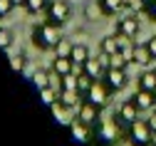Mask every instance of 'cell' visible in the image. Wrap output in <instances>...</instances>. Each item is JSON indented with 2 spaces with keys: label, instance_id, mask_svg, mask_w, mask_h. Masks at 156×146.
Segmentation results:
<instances>
[{
  "label": "cell",
  "instance_id": "34",
  "mask_svg": "<svg viewBox=\"0 0 156 146\" xmlns=\"http://www.w3.org/2000/svg\"><path fill=\"white\" fill-rule=\"evenodd\" d=\"M12 3H15V5H23V8H25V3H27V0H12Z\"/></svg>",
  "mask_w": 156,
  "mask_h": 146
},
{
  "label": "cell",
  "instance_id": "30",
  "mask_svg": "<svg viewBox=\"0 0 156 146\" xmlns=\"http://www.w3.org/2000/svg\"><path fill=\"white\" fill-rule=\"evenodd\" d=\"M12 8H15V3H12V0H0V20H3V17H8V15L12 12Z\"/></svg>",
  "mask_w": 156,
  "mask_h": 146
},
{
  "label": "cell",
  "instance_id": "9",
  "mask_svg": "<svg viewBox=\"0 0 156 146\" xmlns=\"http://www.w3.org/2000/svg\"><path fill=\"white\" fill-rule=\"evenodd\" d=\"M131 99H134V104H136V107H139V112L156 109V97H154V92H149V89H136Z\"/></svg>",
  "mask_w": 156,
  "mask_h": 146
},
{
  "label": "cell",
  "instance_id": "2",
  "mask_svg": "<svg viewBox=\"0 0 156 146\" xmlns=\"http://www.w3.org/2000/svg\"><path fill=\"white\" fill-rule=\"evenodd\" d=\"M129 139L134 146H149L154 141V131L149 126L146 119H136L134 124H129Z\"/></svg>",
  "mask_w": 156,
  "mask_h": 146
},
{
  "label": "cell",
  "instance_id": "15",
  "mask_svg": "<svg viewBox=\"0 0 156 146\" xmlns=\"http://www.w3.org/2000/svg\"><path fill=\"white\" fill-rule=\"evenodd\" d=\"M52 69L60 74V77H65V74H72V69H74V62L69 59V57H55L52 59Z\"/></svg>",
  "mask_w": 156,
  "mask_h": 146
},
{
  "label": "cell",
  "instance_id": "1",
  "mask_svg": "<svg viewBox=\"0 0 156 146\" xmlns=\"http://www.w3.org/2000/svg\"><path fill=\"white\" fill-rule=\"evenodd\" d=\"M60 40H62L60 25L50 23V20H45V23H40V25L32 27V45L37 50H55Z\"/></svg>",
  "mask_w": 156,
  "mask_h": 146
},
{
  "label": "cell",
  "instance_id": "12",
  "mask_svg": "<svg viewBox=\"0 0 156 146\" xmlns=\"http://www.w3.org/2000/svg\"><path fill=\"white\" fill-rule=\"evenodd\" d=\"M119 50H122V35L119 32L104 37L102 42H99V52L102 55H114V52H119Z\"/></svg>",
  "mask_w": 156,
  "mask_h": 146
},
{
  "label": "cell",
  "instance_id": "11",
  "mask_svg": "<svg viewBox=\"0 0 156 146\" xmlns=\"http://www.w3.org/2000/svg\"><path fill=\"white\" fill-rule=\"evenodd\" d=\"M69 131H72V136L80 141V144H87L92 139V124H84L82 119H74L69 124Z\"/></svg>",
  "mask_w": 156,
  "mask_h": 146
},
{
  "label": "cell",
  "instance_id": "4",
  "mask_svg": "<svg viewBox=\"0 0 156 146\" xmlns=\"http://www.w3.org/2000/svg\"><path fill=\"white\" fill-rule=\"evenodd\" d=\"M84 99H89V101L97 104L99 109H104L107 104H109V99H112V87L107 84L104 79H94V84H92V89L87 92Z\"/></svg>",
  "mask_w": 156,
  "mask_h": 146
},
{
  "label": "cell",
  "instance_id": "5",
  "mask_svg": "<svg viewBox=\"0 0 156 146\" xmlns=\"http://www.w3.org/2000/svg\"><path fill=\"white\" fill-rule=\"evenodd\" d=\"M139 30H141V23L136 20V12H134V15L122 17L119 23H116V32L124 35V37H129V40H134L136 35H139Z\"/></svg>",
  "mask_w": 156,
  "mask_h": 146
},
{
  "label": "cell",
  "instance_id": "16",
  "mask_svg": "<svg viewBox=\"0 0 156 146\" xmlns=\"http://www.w3.org/2000/svg\"><path fill=\"white\" fill-rule=\"evenodd\" d=\"M89 57H92V55H89V47H87V45H82V42H74L72 55H69V59L74 62V65H84V62H87Z\"/></svg>",
  "mask_w": 156,
  "mask_h": 146
},
{
  "label": "cell",
  "instance_id": "29",
  "mask_svg": "<svg viewBox=\"0 0 156 146\" xmlns=\"http://www.w3.org/2000/svg\"><path fill=\"white\" fill-rule=\"evenodd\" d=\"M60 89H77V74H65L60 79Z\"/></svg>",
  "mask_w": 156,
  "mask_h": 146
},
{
  "label": "cell",
  "instance_id": "17",
  "mask_svg": "<svg viewBox=\"0 0 156 146\" xmlns=\"http://www.w3.org/2000/svg\"><path fill=\"white\" fill-rule=\"evenodd\" d=\"M99 134L104 136V139H116V134H119V131H116V116L114 119H99Z\"/></svg>",
  "mask_w": 156,
  "mask_h": 146
},
{
  "label": "cell",
  "instance_id": "3",
  "mask_svg": "<svg viewBox=\"0 0 156 146\" xmlns=\"http://www.w3.org/2000/svg\"><path fill=\"white\" fill-rule=\"evenodd\" d=\"M69 17H72V5L67 3V0H50V5H47V20L55 25H67L69 23Z\"/></svg>",
  "mask_w": 156,
  "mask_h": 146
},
{
  "label": "cell",
  "instance_id": "35",
  "mask_svg": "<svg viewBox=\"0 0 156 146\" xmlns=\"http://www.w3.org/2000/svg\"><path fill=\"white\" fill-rule=\"evenodd\" d=\"M149 146H156V144H154V141H151V144H149Z\"/></svg>",
  "mask_w": 156,
  "mask_h": 146
},
{
  "label": "cell",
  "instance_id": "8",
  "mask_svg": "<svg viewBox=\"0 0 156 146\" xmlns=\"http://www.w3.org/2000/svg\"><path fill=\"white\" fill-rule=\"evenodd\" d=\"M99 107L97 104H92L89 99H84L82 104H80V109H77V119H82L84 124H94L97 119H99Z\"/></svg>",
  "mask_w": 156,
  "mask_h": 146
},
{
  "label": "cell",
  "instance_id": "14",
  "mask_svg": "<svg viewBox=\"0 0 156 146\" xmlns=\"http://www.w3.org/2000/svg\"><path fill=\"white\" fill-rule=\"evenodd\" d=\"M134 65H141V67H146V65H151L154 62V57H151V52H149V47H146V42L144 45H134Z\"/></svg>",
  "mask_w": 156,
  "mask_h": 146
},
{
  "label": "cell",
  "instance_id": "10",
  "mask_svg": "<svg viewBox=\"0 0 156 146\" xmlns=\"http://www.w3.org/2000/svg\"><path fill=\"white\" fill-rule=\"evenodd\" d=\"M116 119L124 121V124H134L136 119H139V107L134 104V99H126L119 104V114H116Z\"/></svg>",
  "mask_w": 156,
  "mask_h": 146
},
{
  "label": "cell",
  "instance_id": "32",
  "mask_svg": "<svg viewBox=\"0 0 156 146\" xmlns=\"http://www.w3.org/2000/svg\"><path fill=\"white\" fill-rule=\"evenodd\" d=\"M146 47H149V52H151V57H154V59H156V35H154V37H149V40H146Z\"/></svg>",
  "mask_w": 156,
  "mask_h": 146
},
{
  "label": "cell",
  "instance_id": "24",
  "mask_svg": "<svg viewBox=\"0 0 156 146\" xmlns=\"http://www.w3.org/2000/svg\"><path fill=\"white\" fill-rule=\"evenodd\" d=\"M47 5H50V0H27V3H25V10H27L30 15H37V12H45Z\"/></svg>",
  "mask_w": 156,
  "mask_h": 146
},
{
  "label": "cell",
  "instance_id": "13",
  "mask_svg": "<svg viewBox=\"0 0 156 146\" xmlns=\"http://www.w3.org/2000/svg\"><path fill=\"white\" fill-rule=\"evenodd\" d=\"M60 101L65 104V107H69V109H80L82 94L77 92V89H60Z\"/></svg>",
  "mask_w": 156,
  "mask_h": 146
},
{
  "label": "cell",
  "instance_id": "22",
  "mask_svg": "<svg viewBox=\"0 0 156 146\" xmlns=\"http://www.w3.org/2000/svg\"><path fill=\"white\" fill-rule=\"evenodd\" d=\"M139 89H149V92H154L156 89V72H144L141 77H139Z\"/></svg>",
  "mask_w": 156,
  "mask_h": 146
},
{
  "label": "cell",
  "instance_id": "25",
  "mask_svg": "<svg viewBox=\"0 0 156 146\" xmlns=\"http://www.w3.org/2000/svg\"><path fill=\"white\" fill-rule=\"evenodd\" d=\"M72 47H74V42L72 40H60V42H57V47H55V57H69L72 55Z\"/></svg>",
  "mask_w": 156,
  "mask_h": 146
},
{
  "label": "cell",
  "instance_id": "27",
  "mask_svg": "<svg viewBox=\"0 0 156 146\" xmlns=\"http://www.w3.org/2000/svg\"><path fill=\"white\" fill-rule=\"evenodd\" d=\"M12 47V30L0 27V50H10Z\"/></svg>",
  "mask_w": 156,
  "mask_h": 146
},
{
  "label": "cell",
  "instance_id": "36",
  "mask_svg": "<svg viewBox=\"0 0 156 146\" xmlns=\"http://www.w3.org/2000/svg\"><path fill=\"white\" fill-rule=\"evenodd\" d=\"M154 97H156V89H154Z\"/></svg>",
  "mask_w": 156,
  "mask_h": 146
},
{
  "label": "cell",
  "instance_id": "33",
  "mask_svg": "<svg viewBox=\"0 0 156 146\" xmlns=\"http://www.w3.org/2000/svg\"><path fill=\"white\" fill-rule=\"evenodd\" d=\"M146 121H149V126H151V131H154V134H156V114H154V116H151V119H146Z\"/></svg>",
  "mask_w": 156,
  "mask_h": 146
},
{
  "label": "cell",
  "instance_id": "20",
  "mask_svg": "<svg viewBox=\"0 0 156 146\" xmlns=\"http://www.w3.org/2000/svg\"><path fill=\"white\" fill-rule=\"evenodd\" d=\"M37 92H40V99L47 104V107H52V104L55 101H60V89H57V87H42V89H37Z\"/></svg>",
  "mask_w": 156,
  "mask_h": 146
},
{
  "label": "cell",
  "instance_id": "31",
  "mask_svg": "<svg viewBox=\"0 0 156 146\" xmlns=\"http://www.w3.org/2000/svg\"><path fill=\"white\" fill-rule=\"evenodd\" d=\"M154 23H156V0H146V10H144Z\"/></svg>",
  "mask_w": 156,
  "mask_h": 146
},
{
  "label": "cell",
  "instance_id": "19",
  "mask_svg": "<svg viewBox=\"0 0 156 146\" xmlns=\"http://www.w3.org/2000/svg\"><path fill=\"white\" fill-rule=\"evenodd\" d=\"M102 8V15H116L124 8V0H97Z\"/></svg>",
  "mask_w": 156,
  "mask_h": 146
},
{
  "label": "cell",
  "instance_id": "28",
  "mask_svg": "<svg viewBox=\"0 0 156 146\" xmlns=\"http://www.w3.org/2000/svg\"><path fill=\"white\" fill-rule=\"evenodd\" d=\"M124 8H129L131 12H144L146 10V0H124Z\"/></svg>",
  "mask_w": 156,
  "mask_h": 146
},
{
  "label": "cell",
  "instance_id": "18",
  "mask_svg": "<svg viewBox=\"0 0 156 146\" xmlns=\"http://www.w3.org/2000/svg\"><path fill=\"white\" fill-rule=\"evenodd\" d=\"M32 84H35L37 89L50 87V84H52V72H50V69H35V72H32Z\"/></svg>",
  "mask_w": 156,
  "mask_h": 146
},
{
  "label": "cell",
  "instance_id": "21",
  "mask_svg": "<svg viewBox=\"0 0 156 146\" xmlns=\"http://www.w3.org/2000/svg\"><path fill=\"white\" fill-rule=\"evenodd\" d=\"M109 67H114V69H126L129 67V57L119 50V52H114V55H109Z\"/></svg>",
  "mask_w": 156,
  "mask_h": 146
},
{
  "label": "cell",
  "instance_id": "26",
  "mask_svg": "<svg viewBox=\"0 0 156 146\" xmlns=\"http://www.w3.org/2000/svg\"><path fill=\"white\" fill-rule=\"evenodd\" d=\"M10 67L15 69V72H25L27 69V57L20 52V55H12L10 57Z\"/></svg>",
  "mask_w": 156,
  "mask_h": 146
},
{
  "label": "cell",
  "instance_id": "7",
  "mask_svg": "<svg viewBox=\"0 0 156 146\" xmlns=\"http://www.w3.org/2000/svg\"><path fill=\"white\" fill-rule=\"evenodd\" d=\"M50 109H52V116L57 119V124H62V126H69V124H72V121L77 119V116H74V109L65 107L62 101H55Z\"/></svg>",
  "mask_w": 156,
  "mask_h": 146
},
{
  "label": "cell",
  "instance_id": "6",
  "mask_svg": "<svg viewBox=\"0 0 156 146\" xmlns=\"http://www.w3.org/2000/svg\"><path fill=\"white\" fill-rule=\"evenodd\" d=\"M104 82L112 87V92H122V89L129 84V74H126V69H114V67H109L107 74H104Z\"/></svg>",
  "mask_w": 156,
  "mask_h": 146
},
{
  "label": "cell",
  "instance_id": "23",
  "mask_svg": "<svg viewBox=\"0 0 156 146\" xmlns=\"http://www.w3.org/2000/svg\"><path fill=\"white\" fill-rule=\"evenodd\" d=\"M92 84H94V79H92V77H87L84 72H82V74H77V92H80L82 97H87V92L92 89Z\"/></svg>",
  "mask_w": 156,
  "mask_h": 146
}]
</instances>
